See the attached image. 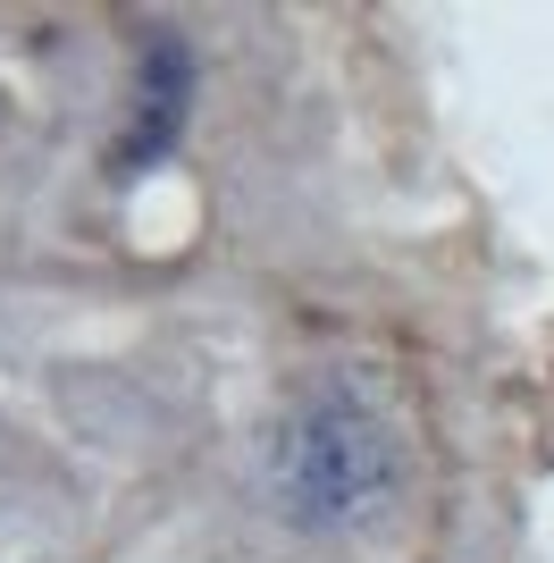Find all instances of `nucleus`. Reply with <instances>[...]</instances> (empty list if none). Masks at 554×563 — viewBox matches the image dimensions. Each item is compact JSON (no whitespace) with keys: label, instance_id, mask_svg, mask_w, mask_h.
Instances as JSON below:
<instances>
[{"label":"nucleus","instance_id":"f257e3e1","mask_svg":"<svg viewBox=\"0 0 554 563\" xmlns=\"http://www.w3.org/2000/svg\"><path fill=\"white\" fill-rule=\"evenodd\" d=\"M403 496V438L353 378H311L261 438V505L295 539H353Z\"/></svg>","mask_w":554,"mask_h":563},{"label":"nucleus","instance_id":"f03ea898","mask_svg":"<svg viewBox=\"0 0 554 563\" xmlns=\"http://www.w3.org/2000/svg\"><path fill=\"white\" fill-rule=\"evenodd\" d=\"M193 93H202V68H193V43L177 25H152L143 43V68H135V110H126V135L110 143V177L135 186L143 168H160L177 152L185 118H193Z\"/></svg>","mask_w":554,"mask_h":563}]
</instances>
